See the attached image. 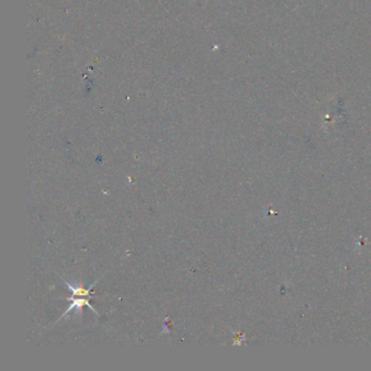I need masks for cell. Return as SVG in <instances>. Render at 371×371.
Instances as JSON below:
<instances>
[{
    "label": "cell",
    "mask_w": 371,
    "mask_h": 371,
    "mask_svg": "<svg viewBox=\"0 0 371 371\" xmlns=\"http://www.w3.org/2000/svg\"><path fill=\"white\" fill-rule=\"evenodd\" d=\"M90 298H91V297H85V296H74V295H72L71 297H68V298H66V300L71 302V305H70V306L68 307V309H66V310L64 311L63 315L60 317V319H61V318H63V317L66 315V313H69L70 311L73 310L74 308H76L77 310L82 311V308H83L84 306L90 307V308H91V310H92L93 312L96 313V315H98V312H97V311L95 310V309L93 308V306L91 305V304H90ZM60 319H59V320H60Z\"/></svg>",
    "instance_id": "6da1fadb"
}]
</instances>
